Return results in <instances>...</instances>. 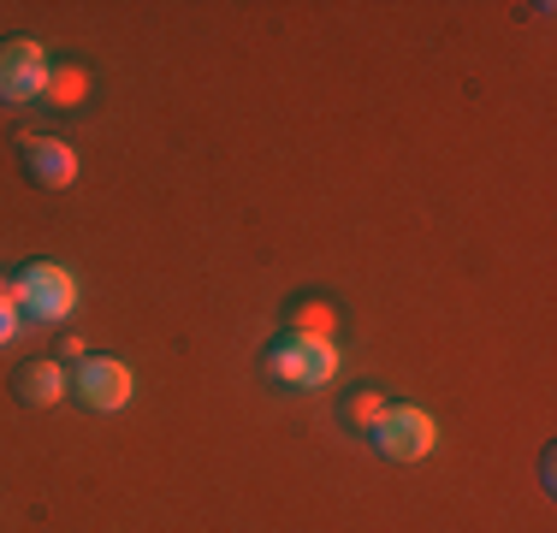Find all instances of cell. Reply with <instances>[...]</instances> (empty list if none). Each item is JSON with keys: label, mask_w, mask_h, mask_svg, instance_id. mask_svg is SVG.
Wrapping results in <instances>:
<instances>
[{"label": "cell", "mask_w": 557, "mask_h": 533, "mask_svg": "<svg viewBox=\"0 0 557 533\" xmlns=\"http://www.w3.org/2000/svg\"><path fill=\"white\" fill-rule=\"evenodd\" d=\"M268 373L290 392H321L338 380V344L333 338H309V332H285L268 350Z\"/></svg>", "instance_id": "obj_1"}, {"label": "cell", "mask_w": 557, "mask_h": 533, "mask_svg": "<svg viewBox=\"0 0 557 533\" xmlns=\"http://www.w3.org/2000/svg\"><path fill=\"white\" fill-rule=\"evenodd\" d=\"M42 89H48V53H42V42H30V36L0 42V101L30 107V101H42Z\"/></svg>", "instance_id": "obj_4"}, {"label": "cell", "mask_w": 557, "mask_h": 533, "mask_svg": "<svg viewBox=\"0 0 557 533\" xmlns=\"http://www.w3.org/2000/svg\"><path fill=\"white\" fill-rule=\"evenodd\" d=\"M18 149H24V166H30V178L48 184V190H65V184L77 178L72 142H60V137H24Z\"/></svg>", "instance_id": "obj_6"}, {"label": "cell", "mask_w": 557, "mask_h": 533, "mask_svg": "<svg viewBox=\"0 0 557 533\" xmlns=\"http://www.w3.org/2000/svg\"><path fill=\"white\" fill-rule=\"evenodd\" d=\"M18 297H24V320L60 326V320L77 314V273L60 261H30L18 273Z\"/></svg>", "instance_id": "obj_2"}, {"label": "cell", "mask_w": 557, "mask_h": 533, "mask_svg": "<svg viewBox=\"0 0 557 533\" xmlns=\"http://www.w3.org/2000/svg\"><path fill=\"white\" fill-rule=\"evenodd\" d=\"M368 438H374L380 457H392V462H421V457H433V445H440V421H433L421 404H392Z\"/></svg>", "instance_id": "obj_3"}, {"label": "cell", "mask_w": 557, "mask_h": 533, "mask_svg": "<svg viewBox=\"0 0 557 533\" xmlns=\"http://www.w3.org/2000/svg\"><path fill=\"white\" fill-rule=\"evenodd\" d=\"M12 385H18V397H24L30 409H54V404H65V397H72V373H65V362H48V356L24 362Z\"/></svg>", "instance_id": "obj_7"}, {"label": "cell", "mask_w": 557, "mask_h": 533, "mask_svg": "<svg viewBox=\"0 0 557 533\" xmlns=\"http://www.w3.org/2000/svg\"><path fill=\"white\" fill-rule=\"evenodd\" d=\"M24 332V297H18V278H0V344H12Z\"/></svg>", "instance_id": "obj_10"}, {"label": "cell", "mask_w": 557, "mask_h": 533, "mask_svg": "<svg viewBox=\"0 0 557 533\" xmlns=\"http://www.w3.org/2000/svg\"><path fill=\"white\" fill-rule=\"evenodd\" d=\"M72 392L84 397L96 416H119V409L131 404V392H137V380H131V368L113 362V356H84L72 373Z\"/></svg>", "instance_id": "obj_5"}, {"label": "cell", "mask_w": 557, "mask_h": 533, "mask_svg": "<svg viewBox=\"0 0 557 533\" xmlns=\"http://www.w3.org/2000/svg\"><path fill=\"white\" fill-rule=\"evenodd\" d=\"M42 101H48V107H60V113H77V107L89 101V72H84V65H72V60L48 65V89H42Z\"/></svg>", "instance_id": "obj_8"}, {"label": "cell", "mask_w": 557, "mask_h": 533, "mask_svg": "<svg viewBox=\"0 0 557 533\" xmlns=\"http://www.w3.org/2000/svg\"><path fill=\"white\" fill-rule=\"evenodd\" d=\"M386 409H392V404H386V397H380V392H356V397H350V409H344V421H350L356 433H374Z\"/></svg>", "instance_id": "obj_11"}, {"label": "cell", "mask_w": 557, "mask_h": 533, "mask_svg": "<svg viewBox=\"0 0 557 533\" xmlns=\"http://www.w3.org/2000/svg\"><path fill=\"white\" fill-rule=\"evenodd\" d=\"M290 332H309V338H338V309L321 297H302L290 309Z\"/></svg>", "instance_id": "obj_9"}]
</instances>
